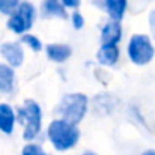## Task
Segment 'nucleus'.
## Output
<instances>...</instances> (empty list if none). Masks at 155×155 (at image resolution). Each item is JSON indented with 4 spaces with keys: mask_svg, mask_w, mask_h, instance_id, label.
I'll use <instances>...</instances> for the list:
<instances>
[{
    "mask_svg": "<svg viewBox=\"0 0 155 155\" xmlns=\"http://www.w3.org/2000/svg\"><path fill=\"white\" fill-rule=\"evenodd\" d=\"M80 131L75 128V124H71L65 119L53 120L48 127V139L57 151H66L77 145Z\"/></svg>",
    "mask_w": 155,
    "mask_h": 155,
    "instance_id": "nucleus-1",
    "label": "nucleus"
},
{
    "mask_svg": "<svg viewBox=\"0 0 155 155\" xmlns=\"http://www.w3.org/2000/svg\"><path fill=\"white\" fill-rule=\"evenodd\" d=\"M20 122L24 125V134L23 137L26 140H32L36 137V134L41 130V120H42V111L39 104L33 100H26L24 105L18 110Z\"/></svg>",
    "mask_w": 155,
    "mask_h": 155,
    "instance_id": "nucleus-2",
    "label": "nucleus"
},
{
    "mask_svg": "<svg viewBox=\"0 0 155 155\" xmlns=\"http://www.w3.org/2000/svg\"><path fill=\"white\" fill-rule=\"evenodd\" d=\"M87 110V97L83 94H69L63 97L59 105V111L65 120L71 124H78Z\"/></svg>",
    "mask_w": 155,
    "mask_h": 155,
    "instance_id": "nucleus-3",
    "label": "nucleus"
},
{
    "mask_svg": "<svg viewBox=\"0 0 155 155\" xmlns=\"http://www.w3.org/2000/svg\"><path fill=\"white\" fill-rule=\"evenodd\" d=\"M155 54L154 45L146 35H134L128 44V56L136 65H146Z\"/></svg>",
    "mask_w": 155,
    "mask_h": 155,
    "instance_id": "nucleus-4",
    "label": "nucleus"
},
{
    "mask_svg": "<svg viewBox=\"0 0 155 155\" xmlns=\"http://www.w3.org/2000/svg\"><path fill=\"white\" fill-rule=\"evenodd\" d=\"M33 17H35V8L32 3H21L18 5L17 11L12 14V17L8 21V27L15 32V33H23L29 30L33 24Z\"/></svg>",
    "mask_w": 155,
    "mask_h": 155,
    "instance_id": "nucleus-5",
    "label": "nucleus"
},
{
    "mask_svg": "<svg viewBox=\"0 0 155 155\" xmlns=\"http://www.w3.org/2000/svg\"><path fill=\"white\" fill-rule=\"evenodd\" d=\"M0 53L9 62V65L14 66V68L20 66L23 63V60H24V51H23L21 45L17 44V42H5V44H2Z\"/></svg>",
    "mask_w": 155,
    "mask_h": 155,
    "instance_id": "nucleus-6",
    "label": "nucleus"
},
{
    "mask_svg": "<svg viewBox=\"0 0 155 155\" xmlns=\"http://www.w3.org/2000/svg\"><path fill=\"white\" fill-rule=\"evenodd\" d=\"M122 36V29L119 21H110L103 27L101 32V44L103 45H111V44H117L119 39Z\"/></svg>",
    "mask_w": 155,
    "mask_h": 155,
    "instance_id": "nucleus-7",
    "label": "nucleus"
},
{
    "mask_svg": "<svg viewBox=\"0 0 155 155\" xmlns=\"http://www.w3.org/2000/svg\"><path fill=\"white\" fill-rule=\"evenodd\" d=\"M14 122H15L14 110L8 104H0V131L11 134L14 130Z\"/></svg>",
    "mask_w": 155,
    "mask_h": 155,
    "instance_id": "nucleus-8",
    "label": "nucleus"
},
{
    "mask_svg": "<svg viewBox=\"0 0 155 155\" xmlns=\"http://www.w3.org/2000/svg\"><path fill=\"white\" fill-rule=\"evenodd\" d=\"M14 69L8 65L0 63V92L3 94H11L14 91Z\"/></svg>",
    "mask_w": 155,
    "mask_h": 155,
    "instance_id": "nucleus-9",
    "label": "nucleus"
},
{
    "mask_svg": "<svg viewBox=\"0 0 155 155\" xmlns=\"http://www.w3.org/2000/svg\"><path fill=\"white\" fill-rule=\"evenodd\" d=\"M104 8L111 20L120 21L127 9V0H104Z\"/></svg>",
    "mask_w": 155,
    "mask_h": 155,
    "instance_id": "nucleus-10",
    "label": "nucleus"
},
{
    "mask_svg": "<svg viewBox=\"0 0 155 155\" xmlns=\"http://www.w3.org/2000/svg\"><path fill=\"white\" fill-rule=\"evenodd\" d=\"M97 59L100 63L107 65V66H111L117 62L119 59V50L116 47V44H111V45H103L101 50L97 54Z\"/></svg>",
    "mask_w": 155,
    "mask_h": 155,
    "instance_id": "nucleus-11",
    "label": "nucleus"
},
{
    "mask_svg": "<svg viewBox=\"0 0 155 155\" xmlns=\"http://www.w3.org/2000/svg\"><path fill=\"white\" fill-rule=\"evenodd\" d=\"M71 47L65 44H50L47 47V56L54 62H65L71 56Z\"/></svg>",
    "mask_w": 155,
    "mask_h": 155,
    "instance_id": "nucleus-12",
    "label": "nucleus"
},
{
    "mask_svg": "<svg viewBox=\"0 0 155 155\" xmlns=\"http://www.w3.org/2000/svg\"><path fill=\"white\" fill-rule=\"evenodd\" d=\"M44 12L50 17H59V18H66V12L63 8L62 0H44Z\"/></svg>",
    "mask_w": 155,
    "mask_h": 155,
    "instance_id": "nucleus-13",
    "label": "nucleus"
},
{
    "mask_svg": "<svg viewBox=\"0 0 155 155\" xmlns=\"http://www.w3.org/2000/svg\"><path fill=\"white\" fill-rule=\"evenodd\" d=\"M18 8V0H0V12L12 15Z\"/></svg>",
    "mask_w": 155,
    "mask_h": 155,
    "instance_id": "nucleus-14",
    "label": "nucleus"
},
{
    "mask_svg": "<svg viewBox=\"0 0 155 155\" xmlns=\"http://www.w3.org/2000/svg\"><path fill=\"white\" fill-rule=\"evenodd\" d=\"M23 42H26L30 48H33L35 51H38V50H41V41L36 38V36H33V35H24L23 36Z\"/></svg>",
    "mask_w": 155,
    "mask_h": 155,
    "instance_id": "nucleus-15",
    "label": "nucleus"
},
{
    "mask_svg": "<svg viewBox=\"0 0 155 155\" xmlns=\"http://www.w3.org/2000/svg\"><path fill=\"white\" fill-rule=\"evenodd\" d=\"M21 155H47L44 151H42V148H39L38 145H26L24 148H23V152Z\"/></svg>",
    "mask_w": 155,
    "mask_h": 155,
    "instance_id": "nucleus-16",
    "label": "nucleus"
},
{
    "mask_svg": "<svg viewBox=\"0 0 155 155\" xmlns=\"http://www.w3.org/2000/svg\"><path fill=\"white\" fill-rule=\"evenodd\" d=\"M83 24H84L83 17H81L78 12H75V14L72 15V26H74L75 29H81V27H83Z\"/></svg>",
    "mask_w": 155,
    "mask_h": 155,
    "instance_id": "nucleus-17",
    "label": "nucleus"
},
{
    "mask_svg": "<svg viewBox=\"0 0 155 155\" xmlns=\"http://www.w3.org/2000/svg\"><path fill=\"white\" fill-rule=\"evenodd\" d=\"M149 26H151V30H152V35L155 38V11H152L149 14Z\"/></svg>",
    "mask_w": 155,
    "mask_h": 155,
    "instance_id": "nucleus-18",
    "label": "nucleus"
},
{
    "mask_svg": "<svg viewBox=\"0 0 155 155\" xmlns=\"http://www.w3.org/2000/svg\"><path fill=\"white\" fill-rule=\"evenodd\" d=\"M62 2H63V5L68 6V8H77V6L80 5V0H62Z\"/></svg>",
    "mask_w": 155,
    "mask_h": 155,
    "instance_id": "nucleus-19",
    "label": "nucleus"
},
{
    "mask_svg": "<svg viewBox=\"0 0 155 155\" xmlns=\"http://www.w3.org/2000/svg\"><path fill=\"white\" fill-rule=\"evenodd\" d=\"M143 155H155V151H146Z\"/></svg>",
    "mask_w": 155,
    "mask_h": 155,
    "instance_id": "nucleus-20",
    "label": "nucleus"
},
{
    "mask_svg": "<svg viewBox=\"0 0 155 155\" xmlns=\"http://www.w3.org/2000/svg\"><path fill=\"white\" fill-rule=\"evenodd\" d=\"M84 155H97V154H95V152H91V151H89V152H84Z\"/></svg>",
    "mask_w": 155,
    "mask_h": 155,
    "instance_id": "nucleus-21",
    "label": "nucleus"
}]
</instances>
